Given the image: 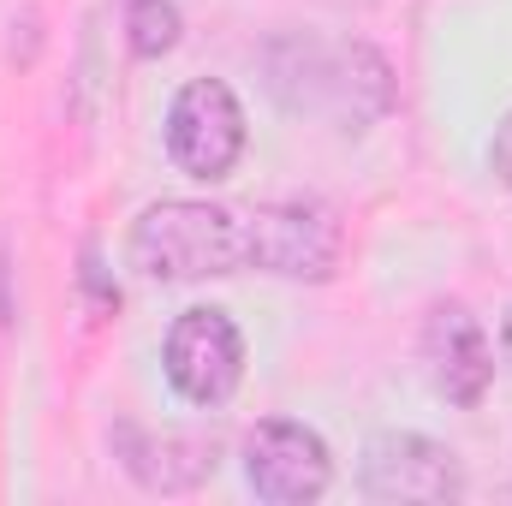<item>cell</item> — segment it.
<instances>
[{"mask_svg":"<svg viewBox=\"0 0 512 506\" xmlns=\"http://www.w3.org/2000/svg\"><path fill=\"white\" fill-rule=\"evenodd\" d=\"M131 262L167 286L221 280V274H239L251 262V239H245V221L233 209L197 203V197H167V203H149L137 215Z\"/></svg>","mask_w":512,"mask_h":506,"instance_id":"cell-1","label":"cell"},{"mask_svg":"<svg viewBox=\"0 0 512 506\" xmlns=\"http://www.w3.org/2000/svg\"><path fill=\"white\" fill-rule=\"evenodd\" d=\"M501 346H507V364H512V310H507V322H501Z\"/></svg>","mask_w":512,"mask_h":506,"instance_id":"cell-10","label":"cell"},{"mask_svg":"<svg viewBox=\"0 0 512 506\" xmlns=\"http://www.w3.org/2000/svg\"><path fill=\"white\" fill-rule=\"evenodd\" d=\"M245 483L256 489V501L268 506H304L322 501L334 483V459L328 441L292 417H268L245 435Z\"/></svg>","mask_w":512,"mask_h":506,"instance_id":"cell-6","label":"cell"},{"mask_svg":"<svg viewBox=\"0 0 512 506\" xmlns=\"http://www.w3.org/2000/svg\"><path fill=\"white\" fill-rule=\"evenodd\" d=\"M161 370L179 387V399L227 405L239 376H245V340H239L233 316L215 310V304L179 310L173 328H167V346H161Z\"/></svg>","mask_w":512,"mask_h":506,"instance_id":"cell-3","label":"cell"},{"mask_svg":"<svg viewBox=\"0 0 512 506\" xmlns=\"http://www.w3.org/2000/svg\"><path fill=\"white\" fill-rule=\"evenodd\" d=\"M167 155L185 179L221 185L245 155V108L221 78H191L167 108Z\"/></svg>","mask_w":512,"mask_h":506,"instance_id":"cell-2","label":"cell"},{"mask_svg":"<svg viewBox=\"0 0 512 506\" xmlns=\"http://www.w3.org/2000/svg\"><path fill=\"white\" fill-rule=\"evenodd\" d=\"M489 155H495V173L512 185V114L495 126V149H489Z\"/></svg>","mask_w":512,"mask_h":506,"instance_id":"cell-9","label":"cell"},{"mask_svg":"<svg viewBox=\"0 0 512 506\" xmlns=\"http://www.w3.org/2000/svg\"><path fill=\"white\" fill-rule=\"evenodd\" d=\"M251 239V262L280 274V280H328L340 268V227L334 209L316 197H280L262 203L245 227Z\"/></svg>","mask_w":512,"mask_h":506,"instance_id":"cell-5","label":"cell"},{"mask_svg":"<svg viewBox=\"0 0 512 506\" xmlns=\"http://www.w3.org/2000/svg\"><path fill=\"white\" fill-rule=\"evenodd\" d=\"M358 483L364 495L382 506H441V501H459L465 495V471L459 459L417 435V429H387L364 447V465H358Z\"/></svg>","mask_w":512,"mask_h":506,"instance_id":"cell-4","label":"cell"},{"mask_svg":"<svg viewBox=\"0 0 512 506\" xmlns=\"http://www.w3.org/2000/svg\"><path fill=\"white\" fill-rule=\"evenodd\" d=\"M423 364L447 405H477L495 381V346L465 304H441L429 310V328H423Z\"/></svg>","mask_w":512,"mask_h":506,"instance_id":"cell-7","label":"cell"},{"mask_svg":"<svg viewBox=\"0 0 512 506\" xmlns=\"http://www.w3.org/2000/svg\"><path fill=\"white\" fill-rule=\"evenodd\" d=\"M126 30H131V54L137 60H161L179 42V12H173V0H131Z\"/></svg>","mask_w":512,"mask_h":506,"instance_id":"cell-8","label":"cell"}]
</instances>
